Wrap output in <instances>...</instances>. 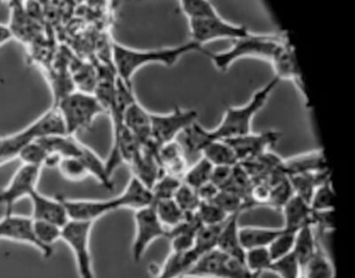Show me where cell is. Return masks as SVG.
Returning <instances> with one entry per match:
<instances>
[{
	"mask_svg": "<svg viewBox=\"0 0 355 278\" xmlns=\"http://www.w3.org/2000/svg\"><path fill=\"white\" fill-rule=\"evenodd\" d=\"M280 79L274 77L265 86L253 93L246 105L241 107H228L221 122L214 130H207L195 122L184 131V142L191 153H200L207 143L213 140H228L243 136L251 132V122L255 114L266 105L270 95Z\"/></svg>",
	"mask_w": 355,
	"mask_h": 278,
	"instance_id": "6da1fadb",
	"label": "cell"
},
{
	"mask_svg": "<svg viewBox=\"0 0 355 278\" xmlns=\"http://www.w3.org/2000/svg\"><path fill=\"white\" fill-rule=\"evenodd\" d=\"M205 48L195 41H190L175 47L159 49L138 50L126 47L117 41L112 43V66L118 78L125 84L132 86V79L137 71L150 64L163 66H175L176 62L191 52L202 53Z\"/></svg>",
	"mask_w": 355,
	"mask_h": 278,
	"instance_id": "7a4b0ae2",
	"label": "cell"
},
{
	"mask_svg": "<svg viewBox=\"0 0 355 278\" xmlns=\"http://www.w3.org/2000/svg\"><path fill=\"white\" fill-rule=\"evenodd\" d=\"M284 37L278 35H254L236 39L230 49L223 52L203 50L202 54L211 59L220 72H226L236 60L243 58H259L271 62Z\"/></svg>",
	"mask_w": 355,
	"mask_h": 278,
	"instance_id": "3957f363",
	"label": "cell"
},
{
	"mask_svg": "<svg viewBox=\"0 0 355 278\" xmlns=\"http://www.w3.org/2000/svg\"><path fill=\"white\" fill-rule=\"evenodd\" d=\"M65 124L66 134L76 136V133L88 130L101 114L107 113L93 93L73 91L55 102Z\"/></svg>",
	"mask_w": 355,
	"mask_h": 278,
	"instance_id": "277c9868",
	"label": "cell"
},
{
	"mask_svg": "<svg viewBox=\"0 0 355 278\" xmlns=\"http://www.w3.org/2000/svg\"><path fill=\"white\" fill-rule=\"evenodd\" d=\"M247 269L243 261L224 254L217 248L198 257L186 278H261Z\"/></svg>",
	"mask_w": 355,
	"mask_h": 278,
	"instance_id": "5b68a950",
	"label": "cell"
},
{
	"mask_svg": "<svg viewBox=\"0 0 355 278\" xmlns=\"http://www.w3.org/2000/svg\"><path fill=\"white\" fill-rule=\"evenodd\" d=\"M93 225L91 222L70 220L62 228L61 241L71 249L80 278H96L90 248Z\"/></svg>",
	"mask_w": 355,
	"mask_h": 278,
	"instance_id": "8992f818",
	"label": "cell"
},
{
	"mask_svg": "<svg viewBox=\"0 0 355 278\" xmlns=\"http://www.w3.org/2000/svg\"><path fill=\"white\" fill-rule=\"evenodd\" d=\"M198 112L175 106L168 114L151 113V141L157 147L175 141L176 137L197 122Z\"/></svg>",
	"mask_w": 355,
	"mask_h": 278,
	"instance_id": "52a82bcc",
	"label": "cell"
},
{
	"mask_svg": "<svg viewBox=\"0 0 355 278\" xmlns=\"http://www.w3.org/2000/svg\"><path fill=\"white\" fill-rule=\"evenodd\" d=\"M135 237L132 244V259L139 263L155 241L167 238L168 230L157 217L153 205L135 212Z\"/></svg>",
	"mask_w": 355,
	"mask_h": 278,
	"instance_id": "ba28073f",
	"label": "cell"
},
{
	"mask_svg": "<svg viewBox=\"0 0 355 278\" xmlns=\"http://www.w3.org/2000/svg\"><path fill=\"white\" fill-rule=\"evenodd\" d=\"M191 41L202 46L217 39H242L248 37L250 31L244 25H236L224 20L221 16L217 18L189 20Z\"/></svg>",
	"mask_w": 355,
	"mask_h": 278,
	"instance_id": "9c48e42d",
	"label": "cell"
},
{
	"mask_svg": "<svg viewBox=\"0 0 355 278\" xmlns=\"http://www.w3.org/2000/svg\"><path fill=\"white\" fill-rule=\"evenodd\" d=\"M42 168L21 164L10 180L9 184L0 191V205H5L7 214L12 213L14 205L38 190Z\"/></svg>",
	"mask_w": 355,
	"mask_h": 278,
	"instance_id": "30bf717a",
	"label": "cell"
},
{
	"mask_svg": "<svg viewBox=\"0 0 355 278\" xmlns=\"http://www.w3.org/2000/svg\"><path fill=\"white\" fill-rule=\"evenodd\" d=\"M49 136V129L41 116L19 132L0 137V166L17 159L28 143Z\"/></svg>",
	"mask_w": 355,
	"mask_h": 278,
	"instance_id": "8fae6325",
	"label": "cell"
},
{
	"mask_svg": "<svg viewBox=\"0 0 355 278\" xmlns=\"http://www.w3.org/2000/svg\"><path fill=\"white\" fill-rule=\"evenodd\" d=\"M282 138V133L278 131L269 130L259 134L243 135L236 138L225 140L236 153L239 163L254 159L267 153L270 147H273Z\"/></svg>",
	"mask_w": 355,
	"mask_h": 278,
	"instance_id": "7c38bea8",
	"label": "cell"
},
{
	"mask_svg": "<svg viewBox=\"0 0 355 278\" xmlns=\"http://www.w3.org/2000/svg\"><path fill=\"white\" fill-rule=\"evenodd\" d=\"M72 221L94 223L103 216L119 210L115 197L110 199H72L62 196Z\"/></svg>",
	"mask_w": 355,
	"mask_h": 278,
	"instance_id": "4fadbf2b",
	"label": "cell"
},
{
	"mask_svg": "<svg viewBox=\"0 0 355 278\" xmlns=\"http://www.w3.org/2000/svg\"><path fill=\"white\" fill-rule=\"evenodd\" d=\"M0 240L28 244L41 252L40 244L35 236L34 220L28 216L6 214L0 219Z\"/></svg>",
	"mask_w": 355,
	"mask_h": 278,
	"instance_id": "5bb4252c",
	"label": "cell"
},
{
	"mask_svg": "<svg viewBox=\"0 0 355 278\" xmlns=\"http://www.w3.org/2000/svg\"><path fill=\"white\" fill-rule=\"evenodd\" d=\"M32 201L33 220L49 222L60 228H64L70 221L67 210L62 201V196L51 197L41 194L38 190L30 196Z\"/></svg>",
	"mask_w": 355,
	"mask_h": 278,
	"instance_id": "9a60e30c",
	"label": "cell"
},
{
	"mask_svg": "<svg viewBox=\"0 0 355 278\" xmlns=\"http://www.w3.org/2000/svg\"><path fill=\"white\" fill-rule=\"evenodd\" d=\"M157 149L159 147H155L153 143L148 147H141L140 151L130 164L132 176L149 189L153 188L159 176L164 174L157 159Z\"/></svg>",
	"mask_w": 355,
	"mask_h": 278,
	"instance_id": "2e32d148",
	"label": "cell"
},
{
	"mask_svg": "<svg viewBox=\"0 0 355 278\" xmlns=\"http://www.w3.org/2000/svg\"><path fill=\"white\" fill-rule=\"evenodd\" d=\"M270 62L275 70V77L279 78L280 80L290 79V80L294 81L298 89H300L302 93L306 95L294 48L286 37H284Z\"/></svg>",
	"mask_w": 355,
	"mask_h": 278,
	"instance_id": "e0dca14e",
	"label": "cell"
},
{
	"mask_svg": "<svg viewBox=\"0 0 355 278\" xmlns=\"http://www.w3.org/2000/svg\"><path fill=\"white\" fill-rule=\"evenodd\" d=\"M12 35L24 44L34 43L40 33V24L28 12L24 2H11V18L8 24Z\"/></svg>",
	"mask_w": 355,
	"mask_h": 278,
	"instance_id": "ac0fdd59",
	"label": "cell"
},
{
	"mask_svg": "<svg viewBox=\"0 0 355 278\" xmlns=\"http://www.w3.org/2000/svg\"><path fill=\"white\" fill-rule=\"evenodd\" d=\"M125 128L136 137L141 147H148L151 141V113L147 111L138 100H134L124 112Z\"/></svg>",
	"mask_w": 355,
	"mask_h": 278,
	"instance_id": "d6986e66",
	"label": "cell"
},
{
	"mask_svg": "<svg viewBox=\"0 0 355 278\" xmlns=\"http://www.w3.org/2000/svg\"><path fill=\"white\" fill-rule=\"evenodd\" d=\"M280 169L286 176L297 174H315L328 169L326 158L322 149L300 154L282 160Z\"/></svg>",
	"mask_w": 355,
	"mask_h": 278,
	"instance_id": "ffe728a7",
	"label": "cell"
},
{
	"mask_svg": "<svg viewBox=\"0 0 355 278\" xmlns=\"http://www.w3.org/2000/svg\"><path fill=\"white\" fill-rule=\"evenodd\" d=\"M239 218H240V214H234L224 222L218 239L217 249L224 254L244 263L246 250L241 244Z\"/></svg>",
	"mask_w": 355,
	"mask_h": 278,
	"instance_id": "44dd1931",
	"label": "cell"
},
{
	"mask_svg": "<svg viewBox=\"0 0 355 278\" xmlns=\"http://www.w3.org/2000/svg\"><path fill=\"white\" fill-rule=\"evenodd\" d=\"M157 159L164 174L175 176L182 180L188 169V164L186 153L182 145L178 141H172L167 145H162L157 149Z\"/></svg>",
	"mask_w": 355,
	"mask_h": 278,
	"instance_id": "7402d4cb",
	"label": "cell"
},
{
	"mask_svg": "<svg viewBox=\"0 0 355 278\" xmlns=\"http://www.w3.org/2000/svg\"><path fill=\"white\" fill-rule=\"evenodd\" d=\"M115 198L119 210L132 209L135 212L150 207L155 201L151 189L145 186L134 176H132L122 193L115 196Z\"/></svg>",
	"mask_w": 355,
	"mask_h": 278,
	"instance_id": "603a6c76",
	"label": "cell"
},
{
	"mask_svg": "<svg viewBox=\"0 0 355 278\" xmlns=\"http://www.w3.org/2000/svg\"><path fill=\"white\" fill-rule=\"evenodd\" d=\"M198 257L199 255L193 249L186 252L170 251L153 278H186Z\"/></svg>",
	"mask_w": 355,
	"mask_h": 278,
	"instance_id": "cb8c5ba5",
	"label": "cell"
},
{
	"mask_svg": "<svg viewBox=\"0 0 355 278\" xmlns=\"http://www.w3.org/2000/svg\"><path fill=\"white\" fill-rule=\"evenodd\" d=\"M284 214V228L288 230H297L306 225H311L313 210L309 203L303 201L297 195H293L282 207Z\"/></svg>",
	"mask_w": 355,
	"mask_h": 278,
	"instance_id": "d4e9b609",
	"label": "cell"
},
{
	"mask_svg": "<svg viewBox=\"0 0 355 278\" xmlns=\"http://www.w3.org/2000/svg\"><path fill=\"white\" fill-rule=\"evenodd\" d=\"M293 193L309 203L315 188L325 180H330L329 168L315 174H297L288 176Z\"/></svg>",
	"mask_w": 355,
	"mask_h": 278,
	"instance_id": "484cf974",
	"label": "cell"
},
{
	"mask_svg": "<svg viewBox=\"0 0 355 278\" xmlns=\"http://www.w3.org/2000/svg\"><path fill=\"white\" fill-rule=\"evenodd\" d=\"M284 232V228H261V226H244L240 228V240L245 250L269 245Z\"/></svg>",
	"mask_w": 355,
	"mask_h": 278,
	"instance_id": "4316f807",
	"label": "cell"
},
{
	"mask_svg": "<svg viewBox=\"0 0 355 278\" xmlns=\"http://www.w3.org/2000/svg\"><path fill=\"white\" fill-rule=\"evenodd\" d=\"M78 158L84 164L89 176H94L103 187L109 190H113V180L107 174L105 161H103L92 149L83 143L82 149Z\"/></svg>",
	"mask_w": 355,
	"mask_h": 278,
	"instance_id": "83f0119b",
	"label": "cell"
},
{
	"mask_svg": "<svg viewBox=\"0 0 355 278\" xmlns=\"http://www.w3.org/2000/svg\"><path fill=\"white\" fill-rule=\"evenodd\" d=\"M303 278H336L334 261L319 243L315 254L303 266Z\"/></svg>",
	"mask_w": 355,
	"mask_h": 278,
	"instance_id": "f1b7e54d",
	"label": "cell"
},
{
	"mask_svg": "<svg viewBox=\"0 0 355 278\" xmlns=\"http://www.w3.org/2000/svg\"><path fill=\"white\" fill-rule=\"evenodd\" d=\"M319 243L313 226L306 225L297 230L292 253L298 259L301 267L303 268V266L315 254Z\"/></svg>",
	"mask_w": 355,
	"mask_h": 278,
	"instance_id": "f546056e",
	"label": "cell"
},
{
	"mask_svg": "<svg viewBox=\"0 0 355 278\" xmlns=\"http://www.w3.org/2000/svg\"><path fill=\"white\" fill-rule=\"evenodd\" d=\"M201 157L214 166H234L239 163L232 147L225 140H213L201 149Z\"/></svg>",
	"mask_w": 355,
	"mask_h": 278,
	"instance_id": "4dcf8cb0",
	"label": "cell"
},
{
	"mask_svg": "<svg viewBox=\"0 0 355 278\" xmlns=\"http://www.w3.org/2000/svg\"><path fill=\"white\" fill-rule=\"evenodd\" d=\"M62 228L55 224L34 220V232L41 247V253L45 259L53 254V246L62 239Z\"/></svg>",
	"mask_w": 355,
	"mask_h": 278,
	"instance_id": "1f68e13d",
	"label": "cell"
},
{
	"mask_svg": "<svg viewBox=\"0 0 355 278\" xmlns=\"http://www.w3.org/2000/svg\"><path fill=\"white\" fill-rule=\"evenodd\" d=\"M157 217L166 230H169L182 223L186 218V213L178 207L173 198L159 199L153 205Z\"/></svg>",
	"mask_w": 355,
	"mask_h": 278,
	"instance_id": "d6a6232c",
	"label": "cell"
},
{
	"mask_svg": "<svg viewBox=\"0 0 355 278\" xmlns=\"http://www.w3.org/2000/svg\"><path fill=\"white\" fill-rule=\"evenodd\" d=\"M214 167L215 166L213 164L209 163L205 158L201 157L194 165L187 169L182 182L197 190L203 185L211 182Z\"/></svg>",
	"mask_w": 355,
	"mask_h": 278,
	"instance_id": "836d02e7",
	"label": "cell"
},
{
	"mask_svg": "<svg viewBox=\"0 0 355 278\" xmlns=\"http://www.w3.org/2000/svg\"><path fill=\"white\" fill-rule=\"evenodd\" d=\"M222 225H201L197 230L195 236L194 248L193 250L201 257L209 251L217 248L218 239Z\"/></svg>",
	"mask_w": 355,
	"mask_h": 278,
	"instance_id": "e575fe53",
	"label": "cell"
},
{
	"mask_svg": "<svg viewBox=\"0 0 355 278\" xmlns=\"http://www.w3.org/2000/svg\"><path fill=\"white\" fill-rule=\"evenodd\" d=\"M180 8L188 20H202L220 16L215 6L207 0H182L180 2Z\"/></svg>",
	"mask_w": 355,
	"mask_h": 278,
	"instance_id": "d590c367",
	"label": "cell"
},
{
	"mask_svg": "<svg viewBox=\"0 0 355 278\" xmlns=\"http://www.w3.org/2000/svg\"><path fill=\"white\" fill-rule=\"evenodd\" d=\"M272 261L273 259L268 250V247L247 249L245 251V266L253 273L263 274V272H269Z\"/></svg>",
	"mask_w": 355,
	"mask_h": 278,
	"instance_id": "8d00e7d4",
	"label": "cell"
},
{
	"mask_svg": "<svg viewBox=\"0 0 355 278\" xmlns=\"http://www.w3.org/2000/svg\"><path fill=\"white\" fill-rule=\"evenodd\" d=\"M334 191L330 178L315 188L309 205L315 212L334 211Z\"/></svg>",
	"mask_w": 355,
	"mask_h": 278,
	"instance_id": "74e56055",
	"label": "cell"
},
{
	"mask_svg": "<svg viewBox=\"0 0 355 278\" xmlns=\"http://www.w3.org/2000/svg\"><path fill=\"white\" fill-rule=\"evenodd\" d=\"M269 272H272L279 278H301L302 267L297 257L293 253H290L286 257L272 261Z\"/></svg>",
	"mask_w": 355,
	"mask_h": 278,
	"instance_id": "f35d334b",
	"label": "cell"
},
{
	"mask_svg": "<svg viewBox=\"0 0 355 278\" xmlns=\"http://www.w3.org/2000/svg\"><path fill=\"white\" fill-rule=\"evenodd\" d=\"M51 154L47 149L41 145L40 141H32L28 143L24 149L20 151L18 159L22 162V164H28V165L38 166V167H45L47 160H49Z\"/></svg>",
	"mask_w": 355,
	"mask_h": 278,
	"instance_id": "ab89813d",
	"label": "cell"
},
{
	"mask_svg": "<svg viewBox=\"0 0 355 278\" xmlns=\"http://www.w3.org/2000/svg\"><path fill=\"white\" fill-rule=\"evenodd\" d=\"M211 203H215L222 211L225 212L230 216L234 215V214H241L243 210L249 207L248 203L243 197L228 190H220Z\"/></svg>",
	"mask_w": 355,
	"mask_h": 278,
	"instance_id": "60d3db41",
	"label": "cell"
},
{
	"mask_svg": "<svg viewBox=\"0 0 355 278\" xmlns=\"http://www.w3.org/2000/svg\"><path fill=\"white\" fill-rule=\"evenodd\" d=\"M58 169L62 176L70 182H82L89 176L84 164L76 157L61 158Z\"/></svg>",
	"mask_w": 355,
	"mask_h": 278,
	"instance_id": "b9f144b4",
	"label": "cell"
},
{
	"mask_svg": "<svg viewBox=\"0 0 355 278\" xmlns=\"http://www.w3.org/2000/svg\"><path fill=\"white\" fill-rule=\"evenodd\" d=\"M195 214L202 225H220L230 217L211 201H201Z\"/></svg>",
	"mask_w": 355,
	"mask_h": 278,
	"instance_id": "7bdbcfd3",
	"label": "cell"
},
{
	"mask_svg": "<svg viewBox=\"0 0 355 278\" xmlns=\"http://www.w3.org/2000/svg\"><path fill=\"white\" fill-rule=\"evenodd\" d=\"M173 199L186 214L195 213L201 203L196 189L184 184V182L180 184V188L174 194Z\"/></svg>",
	"mask_w": 355,
	"mask_h": 278,
	"instance_id": "ee69618b",
	"label": "cell"
},
{
	"mask_svg": "<svg viewBox=\"0 0 355 278\" xmlns=\"http://www.w3.org/2000/svg\"><path fill=\"white\" fill-rule=\"evenodd\" d=\"M182 180L175 176H169V174H163L159 176V180L155 182L151 188L153 199L159 201V199L173 198L178 189L180 188ZM153 201V203H155Z\"/></svg>",
	"mask_w": 355,
	"mask_h": 278,
	"instance_id": "f6af8a7d",
	"label": "cell"
},
{
	"mask_svg": "<svg viewBox=\"0 0 355 278\" xmlns=\"http://www.w3.org/2000/svg\"><path fill=\"white\" fill-rule=\"evenodd\" d=\"M295 236H296V232L284 228V232L269 245L268 250L273 261L293 252Z\"/></svg>",
	"mask_w": 355,
	"mask_h": 278,
	"instance_id": "bcb514c9",
	"label": "cell"
},
{
	"mask_svg": "<svg viewBox=\"0 0 355 278\" xmlns=\"http://www.w3.org/2000/svg\"><path fill=\"white\" fill-rule=\"evenodd\" d=\"M311 226L322 232H331L334 230V211H313Z\"/></svg>",
	"mask_w": 355,
	"mask_h": 278,
	"instance_id": "7dc6e473",
	"label": "cell"
},
{
	"mask_svg": "<svg viewBox=\"0 0 355 278\" xmlns=\"http://www.w3.org/2000/svg\"><path fill=\"white\" fill-rule=\"evenodd\" d=\"M232 172H234V166H215L211 182L220 190H225L232 180Z\"/></svg>",
	"mask_w": 355,
	"mask_h": 278,
	"instance_id": "c3c4849f",
	"label": "cell"
},
{
	"mask_svg": "<svg viewBox=\"0 0 355 278\" xmlns=\"http://www.w3.org/2000/svg\"><path fill=\"white\" fill-rule=\"evenodd\" d=\"M219 191L220 189L211 182L207 183V184L201 186L200 188L197 189V193H198V196L201 201H213V199L217 196Z\"/></svg>",
	"mask_w": 355,
	"mask_h": 278,
	"instance_id": "681fc988",
	"label": "cell"
},
{
	"mask_svg": "<svg viewBox=\"0 0 355 278\" xmlns=\"http://www.w3.org/2000/svg\"><path fill=\"white\" fill-rule=\"evenodd\" d=\"M11 39H13V35H12L9 26H8V24L0 23V47H3L6 44L9 43Z\"/></svg>",
	"mask_w": 355,
	"mask_h": 278,
	"instance_id": "f907efd6",
	"label": "cell"
}]
</instances>
